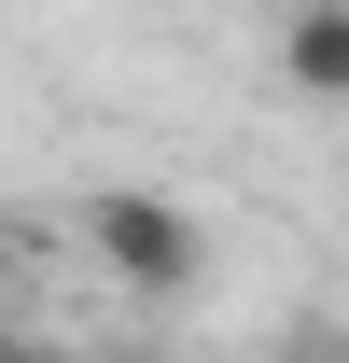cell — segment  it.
I'll return each mask as SVG.
<instances>
[{
	"instance_id": "1",
	"label": "cell",
	"mask_w": 349,
	"mask_h": 363,
	"mask_svg": "<svg viewBox=\"0 0 349 363\" xmlns=\"http://www.w3.org/2000/svg\"><path fill=\"white\" fill-rule=\"evenodd\" d=\"M84 252H98V279H112V294H154V308L210 279V224H196L182 196H140V182L84 196Z\"/></svg>"
},
{
	"instance_id": "2",
	"label": "cell",
	"mask_w": 349,
	"mask_h": 363,
	"mask_svg": "<svg viewBox=\"0 0 349 363\" xmlns=\"http://www.w3.org/2000/svg\"><path fill=\"white\" fill-rule=\"evenodd\" d=\"M279 84L294 98H349V0H307L279 28Z\"/></svg>"
},
{
	"instance_id": "3",
	"label": "cell",
	"mask_w": 349,
	"mask_h": 363,
	"mask_svg": "<svg viewBox=\"0 0 349 363\" xmlns=\"http://www.w3.org/2000/svg\"><path fill=\"white\" fill-rule=\"evenodd\" d=\"M0 279H14V238H0Z\"/></svg>"
}]
</instances>
